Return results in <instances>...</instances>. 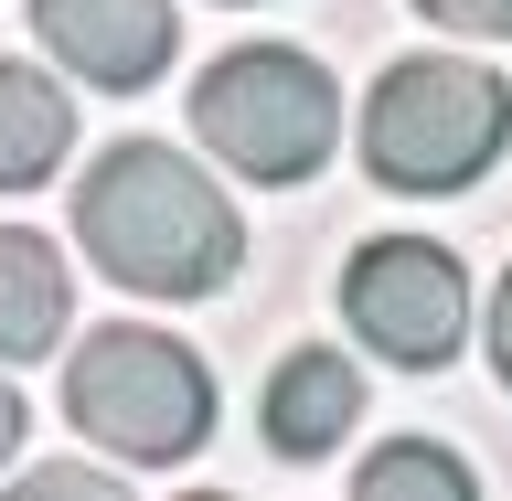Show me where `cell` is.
<instances>
[{"label": "cell", "mask_w": 512, "mask_h": 501, "mask_svg": "<svg viewBox=\"0 0 512 501\" xmlns=\"http://www.w3.org/2000/svg\"><path fill=\"white\" fill-rule=\"evenodd\" d=\"M75 235L118 288L139 299H214L246 267V224L214 192V171H192L171 139H118L75 192Z\"/></svg>", "instance_id": "obj_1"}, {"label": "cell", "mask_w": 512, "mask_h": 501, "mask_svg": "<svg viewBox=\"0 0 512 501\" xmlns=\"http://www.w3.org/2000/svg\"><path fill=\"white\" fill-rule=\"evenodd\" d=\"M512 139V86L470 54H406L384 64L363 107V160L384 192H470Z\"/></svg>", "instance_id": "obj_2"}, {"label": "cell", "mask_w": 512, "mask_h": 501, "mask_svg": "<svg viewBox=\"0 0 512 501\" xmlns=\"http://www.w3.org/2000/svg\"><path fill=\"white\" fill-rule=\"evenodd\" d=\"M64 416L96 448L139 459V470H171V459H192V448L214 438V374H203L192 342H171L150 320H107L64 363Z\"/></svg>", "instance_id": "obj_3"}, {"label": "cell", "mask_w": 512, "mask_h": 501, "mask_svg": "<svg viewBox=\"0 0 512 501\" xmlns=\"http://www.w3.org/2000/svg\"><path fill=\"white\" fill-rule=\"evenodd\" d=\"M192 139L246 182H310L342 139V96L299 43H235L192 86Z\"/></svg>", "instance_id": "obj_4"}, {"label": "cell", "mask_w": 512, "mask_h": 501, "mask_svg": "<svg viewBox=\"0 0 512 501\" xmlns=\"http://www.w3.org/2000/svg\"><path fill=\"white\" fill-rule=\"evenodd\" d=\"M342 320L384 363H406V374H438L459 331H470V267L427 235H374V246L342 267Z\"/></svg>", "instance_id": "obj_5"}, {"label": "cell", "mask_w": 512, "mask_h": 501, "mask_svg": "<svg viewBox=\"0 0 512 501\" xmlns=\"http://www.w3.org/2000/svg\"><path fill=\"white\" fill-rule=\"evenodd\" d=\"M32 32L64 75H86L107 96H139L171 75V43H182V11L171 0H32Z\"/></svg>", "instance_id": "obj_6"}, {"label": "cell", "mask_w": 512, "mask_h": 501, "mask_svg": "<svg viewBox=\"0 0 512 501\" xmlns=\"http://www.w3.org/2000/svg\"><path fill=\"white\" fill-rule=\"evenodd\" d=\"M352 416H363V374H352L331 342L288 352L278 374H267V448H278V459H331Z\"/></svg>", "instance_id": "obj_7"}, {"label": "cell", "mask_w": 512, "mask_h": 501, "mask_svg": "<svg viewBox=\"0 0 512 501\" xmlns=\"http://www.w3.org/2000/svg\"><path fill=\"white\" fill-rule=\"evenodd\" d=\"M64 310H75L64 256L32 224H0V363H43L64 342Z\"/></svg>", "instance_id": "obj_8"}, {"label": "cell", "mask_w": 512, "mask_h": 501, "mask_svg": "<svg viewBox=\"0 0 512 501\" xmlns=\"http://www.w3.org/2000/svg\"><path fill=\"white\" fill-rule=\"evenodd\" d=\"M75 150V96L43 75V64L0 54V192L54 182V160Z\"/></svg>", "instance_id": "obj_9"}, {"label": "cell", "mask_w": 512, "mask_h": 501, "mask_svg": "<svg viewBox=\"0 0 512 501\" xmlns=\"http://www.w3.org/2000/svg\"><path fill=\"white\" fill-rule=\"evenodd\" d=\"M406 491L470 501V470H459L448 448H427V438H395V448H374V459H363V501H406Z\"/></svg>", "instance_id": "obj_10"}, {"label": "cell", "mask_w": 512, "mask_h": 501, "mask_svg": "<svg viewBox=\"0 0 512 501\" xmlns=\"http://www.w3.org/2000/svg\"><path fill=\"white\" fill-rule=\"evenodd\" d=\"M427 22H448V32H470V43H512V0H416Z\"/></svg>", "instance_id": "obj_11"}, {"label": "cell", "mask_w": 512, "mask_h": 501, "mask_svg": "<svg viewBox=\"0 0 512 501\" xmlns=\"http://www.w3.org/2000/svg\"><path fill=\"white\" fill-rule=\"evenodd\" d=\"M491 374L512 384V267H502V288H491Z\"/></svg>", "instance_id": "obj_12"}, {"label": "cell", "mask_w": 512, "mask_h": 501, "mask_svg": "<svg viewBox=\"0 0 512 501\" xmlns=\"http://www.w3.org/2000/svg\"><path fill=\"white\" fill-rule=\"evenodd\" d=\"M11 448H22V395L0 384V470H11Z\"/></svg>", "instance_id": "obj_13"}]
</instances>
